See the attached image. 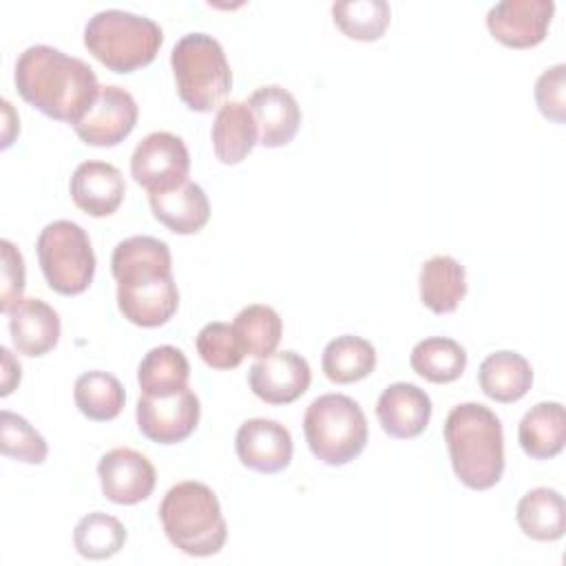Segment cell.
Here are the masks:
<instances>
[{"mask_svg": "<svg viewBox=\"0 0 566 566\" xmlns=\"http://www.w3.org/2000/svg\"><path fill=\"white\" fill-rule=\"evenodd\" d=\"M73 400L82 416L95 422H106L122 413L126 394L122 382L113 374L93 369L77 376L73 387Z\"/></svg>", "mask_w": 566, "mask_h": 566, "instance_id": "29", "label": "cell"}, {"mask_svg": "<svg viewBox=\"0 0 566 566\" xmlns=\"http://www.w3.org/2000/svg\"><path fill=\"white\" fill-rule=\"evenodd\" d=\"M444 442L455 478L473 489L495 486L504 473V431L493 409L480 402L455 405L444 420Z\"/></svg>", "mask_w": 566, "mask_h": 566, "instance_id": "3", "label": "cell"}, {"mask_svg": "<svg viewBox=\"0 0 566 566\" xmlns=\"http://www.w3.org/2000/svg\"><path fill=\"white\" fill-rule=\"evenodd\" d=\"M111 272L117 281V307L126 321L159 327L175 316L179 290L166 241L148 234L119 241L111 256Z\"/></svg>", "mask_w": 566, "mask_h": 566, "instance_id": "1", "label": "cell"}, {"mask_svg": "<svg viewBox=\"0 0 566 566\" xmlns=\"http://www.w3.org/2000/svg\"><path fill=\"white\" fill-rule=\"evenodd\" d=\"M303 433L314 458L329 467L356 460L369 438L365 411L345 394L314 398L303 416Z\"/></svg>", "mask_w": 566, "mask_h": 566, "instance_id": "7", "label": "cell"}, {"mask_svg": "<svg viewBox=\"0 0 566 566\" xmlns=\"http://www.w3.org/2000/svg\"><path fill=\"white\" fill-rule=\"evenodd\" d=\"M0 451L24 464H42L49 455L46 440L29 424L27 418L9 409L0 411Z\"/></svg>", "mask_w": 566, "mask_h": 566, "instance_id": "33", "label": "cell"}, {"mask_svg": "<svg viewBox=\"0 0 566 566\" xmlns=\"http://www.w3.org/2000/svg\"><path fill=\"white\" fill-rule=\"evenodd\" d=\"M201 405L190 387L170 396H139L137 427L157 444L184 442L199 424Z\"/></svg>", "mask_w": 566, "mask_h": 566, "instance_id": "10", "label": "cell"}, {"mask_svg": "<svg viewBox=\"0 0 566 566\" xmlns=\"http://www.w3.org/2000/svg\"><path fill=\"white\" fill-rule=\"evenodd\" d=\"M139 117L135 97L115 84L102 86L86 115L73 124L77 137L88 146H117L124 142Z\"/></svg>", "mask_w": 566, "mask_h": 566, "instance_id": "11", "label": "cell"}, {"mask_svg": "<svg viewBox=\"0 0 566 566\" xmlns=\"http://www.w3.org/2000/svg\"><path fill=\"white\" fill-rule=\"evenodd\" d=\"M522 451L533 460H551L566 442V411L562 402L548 400L531 407L517 427Z\"/></svg>", "mask_w": 566, "mask_h": 566, "instance_id": "22", "label": "cell"}, {"mask_svg": "<svg viewBox=\"0 0 566 566\" xmlns=\"http://www.w3.org/2000/svg\"><path fill=\"white\" fill-rule=\"evenodd\" d=\"M168 542L190 557L217 555L228 539V524L214 491L195 480L168 489L159 504Z\"/></svg>", "mask_w": 566, "mask_h": 566, "instance_id": "4", "label": "cell"}, {"mask_svg": "<svg viewBox=\"0 0 566 566\" xmlns=\"http://www.w3.org/2000/svg\"><path fill=\"white\" fill-rule=\"evenodd\" d=\"M564 91H566V66L564 64H555V66L546 69L535 82L537 108L546 119H551L555 124H564V119H566Z\"/></svg>", "mask_w": 566, "mask_h": 566, "instance_id": "35", "label": "cell"}, {"mask_svg": "<svg viewBox=\"0 0 566 566\" xmlns=\"http://www.w3.org/2000/svg\"><path fill=\"white\" fill-rule=\"evenodd\" d=\"M9 334L18 354L38 358L60 340V316L42 298H22L9 314Z\"/></svg>", "mask_w": 566, "mask_h": 566, "instance_id": "19", "label": "cell"}, {"mask_svg": "<svg viewBox=\"0 0 566 566\" xmlns=\"http://www.w3.org/2000/svg\"><path fill=\"white\" fill-rule=\"evenodd\" d=\"M334 24L352 40H378L391 20V9L385 0H347L332 4Z\"/></svg>", "mask_w": 566, "mask_h": 566, "instance_id": "32", "label": "cell"}, {"mask_svg": "<svg viewBox=\"0 0 566 566\" xmlns=\"http://www.w3.org/2000/svg\"><path fill=\"white\" fill-rule=\"evenodd\" d=\"M478 382L486 398L504 405L515 402L528 394L533 385V367L517 352H493L482 360Z\"/></svg>", "mask_w": 566, "mask_h": 566, "instance_id": "23", "label": "cell"}, {"mask_svg": "<svg viewBox=\"0 0 566 566\" xmlns=\"http://www.w3.org/2000/svg\"><path fill=\"white\" fill-rule=\"evenodd\" d=\"M75 551L84 559H108L126 544V526L102 511L84 515L73 531Z\"/></svg>", "mask_w": 566, "mask_h": 566, "instance_id": "30", "label": "cell"}, {"mask_svg": "<svg viewBox=\"0 0 566 566\" xmlns=\"http://www.w3.org/2000/svg\"><path fill=\"white\" fill-rule=\"evenodd\" d=\"M170 66L181 102L195 113H210L232 88V71L217 38L195 31L177 40Z\"/></svg>", "mask_w": 566, "mask_h": 566, "instance_id": "6", "label": "cell"}, {"mask_svg": "<svg viewBox=\"0 0 566 566\" xmlns=\"http://www.w3.org/2000/svg\"><path fill=\"white\" fill-rule=\"evenodd\" d=\"M522 533L535 542H555L566 531V504L557 489L537 486L522 495L515 509Z\"/></svg>", "mask_w": 566, "mask_h": 566, "instance_id": "25", "label": "cell"}, {"mask_svg": "<svg viewBox=\"0 0 566 566\" xmlns=\"http://www.w3.org/2000/svg\"><path fill=\"white\" fill-rule=\"evenodd\" d=\"M212 148L221 164H241L259 144V126L245 102H226L212 122Z\"/></svg>", "mask_w": 566, "mask_h": 566, "instance_id": "20", "label": "cell"}, {"mask_svg": "<svg viewBox=\"0 0 566 566\" xmlns=\"http://www.w3.org/2000/svg\"><path fill=\"white\" fill-rule=\"evenodd\" d=\"M312 382L310 363L292 352H274L259 358L248 371L252 394L268 405H290L301 398Z\"/></svg>", "mask_w": 566, "mask_h": 566, "instance_id": "14", "label": "cell"}, {"mask_svg": "<svg viewBox=\"0 0 566 566\" xmlns=\"http://www.w3.org/2000/svg\"><path fill=\"white\" fill-rule=\"evenodd\" d=\"M71 199L91 217L113 214L126 195V184L117 166L99 159L82 161L71 175Z\"/></svg>", "mask_w": 566, "mask_h": 566, "instance_id": "17", "label": "cell"}, {"mask_svg": "<svg viewBox=\"0 0 566 566\" xmlns=\"http://www.w3.org/2000/svg\"><path fill=\"white\" fill-rule=\"evenodd\" d=\"M234 451L243 467L256 473H279L292 462L290 431L270 418L245 420L234 436Z\"/></svg>", "mask_w": 566, "mask_h": 566, "instance_id": "15", "label": "cell"}, {"mask_svg": "<svg viewBox=\"0 0 566 566\" xmlns=\"http://www.w3.org/2000/svg\"><path fill=\"white\" fill-rule=\"evenodd\" d=\"M411 369L436 385L458 380L467 369L464 347L447 336H429L413 345L409 356Z\"/></svg>", "mask_w": 566, "mask_h": 566, "instance_id": "28", "label": "cell"}, {"mask_svg": "<svg viewBox=\"0 0 566 566\" xmlns=\"http://www.w3.org/2000/svg\"><path fill=\"white\" fill-rule=\"evenodd\" d=\"M0 356H2V389H0V396H9L15 389V385L20 382L22 369H20V363L13 358V354L7 347H0Z\"/></svg>", "mask_w": 566, "mask_h": 566, "instance_id": "37", "label": "cell"}, {"mask_svg": "<svg viewBox=\"0 0 566 566\" xmlns=\"http://www.w3.org/2000/svg\"><path fill=\"white\" fill-rule=\"evenodd\" d=\"M321 367L332 382H338V385L358 382L374 371L376 349L363 336L343 334L325 345Z\"/></svg>", "mask_w": 566, "mask_h": 566, "instance_id": "27", "label": "cell"}, {"mask_svg": "<svg viewBox=\"0 0 566 566\" xmlns=\"http://www.w3.org/2000/svg\"><path fill=\"white\" fill-rule=\"evenodd\" d=\"M555 13L553 0H502L486 13L491 35L511 49L537 46Z\"/></svg>", "mask_w": 566, "mask_h": 566, "instance_id": "12", "label": "cell"}, {"mask_svg": "<svg viewBox=\"0 0 566 566\" xmlns=\"http://www.w3.org/2000/svg\"><path fill=\"white\" fill-rule=\"evenodd\" d=\"M148 203L155 219L175 234H195L210 219L208 195L195 181H186L170 192L148 195Z\"/></svg>", "mask_w": 566, "mask_h": 566, "instance_id": "21", "label": "cell"}, {"mask_svg": "<svg viewBox=\"0 0 566 566\" xmlns=\"http://www.w3.org/2000/svg\"><path fill=\"white\" fill-rule=\"evenodd\" d=\"M0 250H2V287H0V310L4 314H9L24 296V259L20 254V250L9 241L2 239L0 241Z\"/></svg>", "mask_w": 566, "mask_h": 566, "instance_id": "36", "label": "cell"}, {"mask_svg": "<svg viewBox=\"0 0 566 566\" xmlns=\"http://www.w3.org/2000/svg\"><path fill=\"white\" fill-rule=\"evenodd\" d=\"M195 347L201 360L212 369H234L245 356L237 329L221 321L203 325L195 338Z\"/></svg>", "mask_w": 566, "mask_h": 566, "instance_id": "34", "label": "cell"}, {"mask_svg": "<svg viewBox=\"0 0 566 566\" xmlns=\"http://www.w3.org/2000/svg\"><path fill=\"white\" fill-rule=\"evenodd\" d=\"M376 418L396 440L418 438L431 420V398L413 382H394L378 396Z\"/></svg>", "mask_w": 566, "mask_h": 566, "instance_id": "16", "label": "cell"}, {"mask_svg": "<svg viewBox=\"0 0 566 566\" xmlns=\"http://www.w3.org/2000/svg\"><path fill=\"white\" fill-rule=\"evenodd\" d=\"M190 363L179 347L159 345L146 352L137 367V382L144 396H170L188 387Z\"/></svg>", "mask_w": 566, "mask_h": 566, "instance_id": "26", "label": "cell"}, {"mask_svg": "<svg viewBox=\"0 0 566 566\" xmlns=\"http://www.w3.org/2000/svg\"><path fill=\"white\" fill-rule=\"evenodd\" d=\"M232 327L237 329L245 354L254 358H265L274 354L279 340L283 336V321L270 305L252 303L243 307L237 316Z\"/></svg>", "mask_w": 566, "mask_h": 566, "instance_id": "31", "label": "cell"}, {"mask_svg": "<svg viewBox=\"0 0 566 566\" xmlns=\"http://www.w3.org/2000/svg\"><path fill=\"white\" fill-rule=\"evenodd\" d=\"M418 285L422 305L433 314L455 312L460 301L467 296L464 265L449 254H436L422 263Z\"/></svg>", "mask_w": 566, "mask_h": 566, "instance_id": "24", "label": "cell"}, {"mask_svg": "<svg viewBox=\"0 0 566 566\" xmlns=\"http://www.w3.org/2000/svg\"><path fill=\"white\" fill-rule=\"evenodd\" d=\"M13 82L24 102L71 126L86 115L102 88L84 60L49 44H33L18 55Z\"/></svg>", "mask_w": 566, "mask_h": 566, "instance_id": "2", "label": "cell"}, {"mask_svg": "<svg viewBox=\"0 0 566 566\" xmlns=\"http://www.w3.org/2000/svg\"><path fill=\"white\" fill-rule=\"evenodd\" d=\"M38 261L49 287L64 296L82 294L95 276V252L82 226L69 219L46 223L35 241Z\"/></svg>", "mask_w": 566, "mask_h": 566, "instance_id": "8", "label": "cell"}, {"mask_svg": "<svg viewBox=\"0 0 566 566\" xmlns=\"http://www.w3.org/2000/svg\"><path fill=\"white\" fill-rule=\"evenodd\" d=\"M245 104L256 119L261 146L281 148L294 139L301 126V108L287 88L279 84L259 86Z\"/></svg>", "mask_w": 566, "mask_h": 566, "instance_id": "18", "label": "cell"}, {"mask_svg": "<svg viewBox=\"0 0 566 566\" xmlns=\"http://www.w3.org/2000/svg\"><path fill=\"white\" fill-rule=\"evenodd\" d=\"M190 153L181 137L168 130L148 133L133 150L130 175L148 192H170L188 181Z\"/></svg>", "mask_w": 566, "mask_h": 566, "instance_id": "9", "label": "cell"}, {"mask_svg": "<svg viewBox=\"0 0 566 566\" xmlns=\"http://www.w3.org/2000/svg\"><path fill=\"white\" fill-rule=\"evenodd\" d=\"M97 475L104 497L124 506L146 500L157 482L153 462L128 447L106 451L97 462Z\"/></svg>", "mask_w": 566, "mask_h": 566, "instance_id": "13", "label": "cell"}, {"mask_svg": "<svg viewBox=\"0 0 566 566\" xmlns=\"http://www.w3.org/2000/svg\"><path fill=\"white\" fill-rule=\"evenodd\" d=\"M161 42L164 31L153 18L124 9L97 11L84 27V46L115 73H133L150 64Z\"/></svg>", "mask_w": 566, "mask_h": 566, "instance_id": "5", "label": "cell"}]
</instances>
